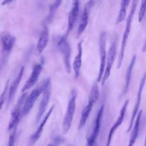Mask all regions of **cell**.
I'll list each match as a JSON object with an SVG mask.
<instances>
[{
    "instance_id": "6da1fadb",
    "label": "cell",
    "mask_w": 146,
    "mask_h": 146,
    "mask_svg": "<svg viewBox=\"0 0 146 146\" xmlns=\"http://www.w3.org/2000/svg\"><path fill=\"white\" fill-rule=\"evenodd\" d=\"M51 84V79L50 78H46L42 81L27 96L26 101L23 106L21 116L23 117L27 115L33 107L35 103L39 96L44 92L48 86Z\"/></svg>"
},
{
    "instance_id": "7a4b0ae2",
    "label": "cell",
    "mask_w": 146,
    "mask_h": 146,
    "mask_svg": "<svg viewBox=\"0 0 146 146\" xmlns=\"http://www.w3.org/2000/svg\"><path fill=\"white\" fill-rule=\"evenodd\" d=\"M137 1H133L132 2V5L131 7V10L129 12V14L126 20V24H125V27L124 30V32L122 38V40L121 43V47H120V50L118 56V59H117V68H119L123 61V58H124V52H125V50L128 40V36L130 34V31H131V24L133 20V18L134 16V14L136 10V6H137Z\"/></svg>"
},
{
    "instance_id": "3957f363",
    "label": "cell",
    "mask_w": 146,
    "mask_h": 146,
    "mask_svg": "<svg viewBox=\"0 0 146 146\" xmlns=\"http://www.w3.org/2000/svg\"><path fill=\"white\" fill-rule=\"evenodd\" d=\"M99 94V91L98 84L96 83H95L92 85V88L91 89V91L88 96V103L84 107V108L82 111L81 117H80V119L79 123V127H78L79 129H82L86 124V121L91 112L92 107L94 106V104L98 99Z\"/></svg>"
},
{
    "instance_id": "277c9868",
    "label": "cell",
    "mask_w": 146,
    "mask_h": 146,
    "mask_svg": "<svg viewBox=\"0 0 146 146\" xmlns=\"http://www.w3.org/2000/svg\"><path fill=\"white\" fill-rule=\"evenodd\" d=\"M76 96V91L75 90H72L68 103L67 108L62 122V129L63 133L64 134L67 133L72 124L73 117L75 111Z\"/></svg>"
},
{
    "instance_id": "5b68a950",
    "label": "cell",
    "mask_w": 146,
    "mask_h": 146,
    "mask_svg": "<svg viewBox=\"0 0 146 146\" xmlns=\"http://www.w3.org/2000/svg\"><path fill=\"white\" fill-rule=\"evenodd\" d=\"M106 41H107V34L105 31H102L99 36V55H100V66L98 76L97 78V82H100L102 80L103 76L107 58L106 52Z\"/></svg>"
},
{
    "instance_id": "8992f818",
    "label": "cell",
    "mask_w": 146,
    "mask_h": 146,
    "mask_svg": "<svg viewBox=\"0 0 146 146\" xmlns=\"http://www.w3.org/2000/svg\"><path fill=\"white\" fill-rule=\"evenodd\" d=\"M116 47H117V40L116 38H114L111 43V44L108 49V51L107 54L105 70L101 80L102 86H103L105 84V83L106 82V81L107 80V79H108L111 74V69L113 66V63L116 53Z\"/></svg>"
},
{
    "instance_id": "52a82bcc",
    "label": "cell",
    "mask_w": 146,
    "mask_h": 146,
    "mask_svg": "<svg viewBox=\"0 0 146 146\" xmlns=\"http://www.w3.org/2000/svg\"><path fill=\"white\" fill-rule=\"evenodd\" d=\"M27 97V94L26 92L23 93L18 100L16 104L13 107L11 111V117L9 120L8 130L11 131L13 128L17 126L19 120V118L21 114V111Z\"/></svg>"
},
{
    "instance_id": "ba28073f",
    "label": "cell",
    "mask_w": 146,
    "mask_h": 146,
    "mask_svg": "<svg viewBox=\"0 0 146 146\" xmlns=\"http://www.w3.org/2000/svg\"><path fill=\"white\" fill-rule=\"evenodd\" d=\"M67 37L64 34L62 36L58 42V47L62 54L64 64L67 73L71 72V47L67 40Z\"/></svg>"
},
{
    "instance_id": "9c48e42d",
    "label": "cell",
    "mask_w": 146,
    "mask_h": 146,
    "mask_svg": "<svg viewBox=\"0 0 146 146\" xmlns=\"http://www.w3.org/2000/svg\"><path fill=\"white\" fill-rule=\"evenodd\" d=\"M103 112L104 105H102L100 107L95 119L92 132L87 137V146H97V138L100 132Z\"/></svg>"
},
{
    "instance_id": "30bf717a",
    "label": "cell",
    "mask_w": 146,
    "mask_h": 146,
    "mask_svg": "<svg viewBox=\"0 0 146 146\" xmlns=\"http://www.w3.org/2000/svg\"><path fill=\"white\" fill-rule=\"evenodd\" d=\"M146 82V72H144L143 76L141 77V79H140V84H139V89H138V91H137V98H136V103L132 111V116L131 118V120H130V123H129V127L128 128V129L127 131V132H129L132 128V125L133 123V121L135 119V117H136L137 113H138V111L140 107V103H141V95H142V92L144 87V85Z\"/></svg>"
},
{
    "instance_id": "8fae6325",
    "label": "cell",
    "mask_w": 146,
    "mask_h": 146,
    "mask_svg": "<svg viewBox=\"0 0 146 146\" xmlns=\"http://www.w3.org/2000/svg\"><path fill=\"white\" fill-rule=\"evenodd\" d=\"M54 107H55V105L53 104L50 108V109L48 110L47 113L45 115L44 117H43L42 121L40 123L39 125L37 128L35 132H34L31 135V136L29 138V141H28V146H33L36 142V141L40 138V137L41 136V135L42 133L43 128H44L47 121L49 119V117H50V115H51V113H52V111L54 108Z\"/></svg>"
},
{
    "instance_id": "7c38bea8",
    "label": "cell",
    "mask_w": 146,
    "mask_h": 146,
    "mask_svg": "<svg viewBox=\"0 0 146 146\" xmlns=\"http://www.w3.org/2000/svg\"><path fill=\"white\" fill-rule=\"evenodd\" d=\"M79 10V2L78 1H73L72 6L69 13L67 22V30L65 33V36L67 37L73 29L76 20L77 19Z\"/></svg>"
},
{
    "instance_id": "4fadbf2b",
    "label": "cell",
    "mask_w": 146,
    "mask_h": 146,
    "mask_svg": "<svg viewBox=\"0 0 146 146\" xmlns=\"http://www.w3.org/2000/svg\"><path fill=\"white\" fill-rule=\"evenodd\" d=\"M94 2L92 1H88L85 5V6L83 9V11L81 16V19L80 23L78 29L77 31V36L79 37L85 30L88 22V18L90 15V11L91 9L94 5Z\"/></svg>"
},
{
    "instance_id": "5bb4252c",
    "label": "cell",
    "mask_w": 146,
    "mask_h": 146,
    "mask_svg": "<svg viewBox=\"0 0 146 146\" xmlns=\"http://www.w3.org/2000/svg\"><path fill=\"white\" fill-rule=\"evenodd\" d=\"M128 103H129V100L128 99L126 100L125 102H124L123 106H122V108H121V109L120 111L119 116H118L116 121H115V123H114V124L112 125V127H111V128L110 130L106 146H110V145L111 140H112V136H113L114 132L117 129V128L121 124V123H122V122L124 120V116H125V112H126V110H127V106L128 105Z\"/></svg>"
},
{
    "instance_id": "9a60e30c",
    "label": "cell",
    "mask_w": 146,
    "mask_h": 146,
    "mask_svg": "<svg viewBox=\"0 0 146 146\" xmlns=\"http://www.w3.org/2000/svg\"><path fill=\"white\" fill-rule=\"evenodd\" d=\"M42 68L43 65L42 63H39L35 65V66L33 68L31 75L27 79V81L26 82L22 89V92H25L27 90H29L35 84V83L38 80V79L40 75Z\"/></svg>"
},
{
    "instance_id": "2e32d148",
    "label": "cell",
    "mask_w": 146,
    "mask_h": 146,
    "mask_svg": "<svg viewBox=\"0 0 146 146\" xmlns=\"http://www.w3.org/2000/svg\"><path fill=\"white\" fill-rule=\"evenodd\" d=\"M51 93V85L50 84L43 93V96L40 101V103L38 108V112L36 114V123H38L39 121V120L42 118V116L43 115V114L44 113L47 109V107L50 99Z\"/></svg>"
},
{
    "instance_id": "e0dca14e",
    "label": "cell",
    "mask_w": 146,
    "mask_h": 146,
    "mask_svg": "<svg viewBox=\"0 0 146 146\" xmlns=\"http://www.w3.org/2000/svg\"><path fill=\"white\" fill-rule=\"evenodd\" d=\"M15 42V36L9 33H3L0 35V43L2 50L5 54H9L11 51Z\"/></svg>"
},
{
    "instance_id": "ac0fdd59",
    "label": "cell",
    "mask_w": 146,
    "mask_h": 146,
    "mask_svg": "<svg viewBox=\"0 0 146 146\" xmlns=\"http://www.w3.org/2000/svg\"><path fill=\"white\" fill-rule=\"evenodd\" d=\"M24 72V67H22L19 71V73L17 77L14 79V80L11 83L10 86L9 88V93H8V98H7V106H9L10 102L13 99L15 94L17 91V89L18 88V86L20 84V82L22 80L23 75Z\"/></svg>"
},
{
    "instance_id": "d6986e66",
    "label": "cell",
    "mask_w": 146,
    "mask_h": 146,
    "mask_svg": "<svg viewBox=\"0 0 146 146\" xmlns=\"http://www.w3.org/2000/svg\"><path fill=\"white\" fill-rule=\"evenodd\" d=\"M82 43L83 41L81 40L78 44V54L75 57L72 64L75 78H78L79 77L82 66V58L83 53Z\"/></svg>"
},
{
    "instance_id": "ffe728a7",
    "label": "cell",
    "mask_w": 146,
    "mask_h": 146,
    "mask_svg": "<svg viewBox=\"0 0 146 146\" xmlns=\"http://www.w3.org/2000/svg\"><path fill=\"white\" fill-rule=\"evenodd\" d=\"M48 41V31L46 26L44 27L42 31L39 38L36 44V50L39 54H40L47 46Z\"/></svg>"
},
{
    "instance_id": "44dd1931",
    "label": "cell",
    "mask_w": 146,
    "mask_h": 146,
    "mask_svg": "<svg viewBox=\"0 0 146 146\" xmlns=\"http://www.w3.org/2000/svg\"><path fill=\"white\" fill-rule=\"evenodd\" d=\"M141 114H142V110L140 111L136 117V119L135 123V124L133 125V129H132L131 134L129 138V141L128 146H133L137 137L138 136L139 132V128H140V121H141Z\"/></svg>"
},
{
    "instance_id": "7402d4cb",
    "label": "cell",
    "mask_w": 146,
    "mask_h": 146,
    "mask_svg": "<svg viewBox=\"0 0 146 146\" xmlns=\"http://www.w3.org/2000/svg\"><path fill=\"white\" fill-rule=\"evenodd\" d=\"M136 59V56L135 55L132 58L131 60V62L128 65V67L127 69V72H126V74H125V85H124L123 91L122 92V95H125L129 90L132 72L133 68L135 65Z\"/></svg>"
},
{
    "instance_id": "603a6c76",
    "label": "cell",
    "mask_w": 146,
    "mask_h": 146,
    "mask_svg": "<svg viewBox=\"0 0 146 146\" xmlns=\"http://www.w3.org/2000/svg\"><path fill=\"white\" fill-rule=\"evenodd\" d=\"M130 1L129 0H122L120 2V8L118 16L117 17L116 21V24L118 25L122 22L126 17L127 13V9L129 3H130Z\"/></svg>"
},
{
    "instance_id": "cb8c5ba5",
    "label": "cell",
    "mask_w": 146,
    "mask_h": 146,
    "mask_svg": "<svg viewBox=\"0 0 146 146\" xmlns=\"http://www.w3.org/2000/svg\"><path fill=\"white\" fill-rule=\"evenodd\" d=\"M61 2H62L61 1H55L52 4H51V5L50 6L48 15L47 18L46 19L47 23L50 22L51 21L56 10H58V7H59Z\"/></svg>"
},
{
    "instance_id": "d4e9b609",
    "label": "cell",
    "mask_w": 146,
    "mask_h": 146,
    "mask_svg": "<svg viewBox=\"0 0 146 146\" xmlns=\"http://www.w3.org/2000/svg\"><path fill=\"white\" fill-rule=\"evenodd\" d=\"M145 11H146V1H141L139 11L138 20H139V22H141V21L145 15Z\"/></svg>"
},
{
    "instance_id": "484cf974",
    "label": "cell",
    "mask_w": 146,
    "mask_h": 146,
    "mask_svg": "<svg viewBox=\"0 0 146 146\" xmlns=\"http://www.w3.org/2000/svg\"><path fill=\"white\" fill-rule=\"evenodd\" d=\"M9 80H7L6 81V83L5 84L4 89L0 96V112L1 111V109L2 108V106L4 104L5 100V98H6V92L7 91V90L9 88Z\"/></svg>"
},
{
    "instance_id": "4316f807",
    "label": "cell",
    "mask_w": 146,
    "mask_h": 146,
    "mask_svg": "<svg viewBox=\"0 0 146 146\" xmlns=\"http://www.w3.org/2000/svg\"><path fill=\"white\" fill-rule=\"evenodd\" d=\"M16 132H17V127L11 130V132L9 137L8 143L7 146H14L16 138Z\"/></svg>"
},
{
    "instance_id": "83f0119b",
    "label": "cell",
    "mask_w": 146,
    "mask_h": 146,
    "mask_svg": "<svg viewBox=\"0 0 146 146\" xmlns=\"http://www.w3.org/2000/svg\"><path fill=\"white\" fill-rule=\"evenodd\" d=\"M63 141V139L60 137H56L52 143H50L49 144H48L47 146H58L60 143H62Z\"/></svg>"
},
{
    "instance_id": "f1b7e54d",
    "label": "cell",
    "mask_w": 146,
    "mask_h": 146,
    "mask_svg": "<svg viewBox=\"0 0 146 146\" xmlns=\"http://www.w3.org/2000/svg\"><path fill=\"white\" fill-rule=\"evenodd\" d=\"M142 51L143 52H145L146 51V38H145L144 43L143 44V48H142Z\"/></svg>"
},
{
    "instance_id": "f546056e",
    "label": "cell",
    "mask_w": 146,
    "mask_h": 146,
    "mask_svg": "<svg viewBox=\"0 0 146 146\" xmlns=\"http://www.w3.org/2000/svg\"><path fill=\"white\" fill-rule=\"evenodd\" d=\"M11 2H12V1H3L2 3V4H3V5H6V4H9V3H11Z\"/></svg>"
},
{
    "instance_id": "4dcf8cb0",
    "label": "cell",
    "mask_w": 146,
    "mask_h": 146,
    "mask_svg": "<svg viewBox=\"0 0 146 146\" xmlns=\"http://www.w3.org/2000/svg\"><path fill=\"white\" fill-rule=\"evenodd\" d=\"M144 146H146V135L145 136V139H144Z\"/></svg>"
},
{
    "instance_id": "1f68e13d",
    "label": "cell",
    "mask_w": 146,
    "mask_h": 146,
    "mask_svg": "<svg viewBox=\"0 0 146 146\" xmlns=\"http://www.w3.org/2000/svg\"><path fill=\"white\" fill-rule=\"evenodd\" d=\"M68 146H73V145H68Z\"/></svg>"
}]
</instances>
